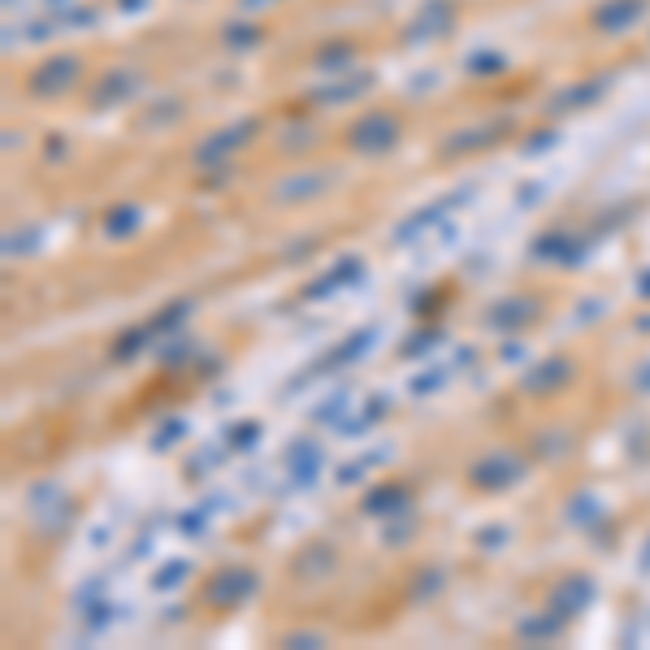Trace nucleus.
<instances>
[{
  "mask_svg": "<svg viewBox=\"0 0 650 650\" xmlns=\"http://www.w3.org/2000/svg\"><path fill=\"white\" fill-rule=\"evenodd\" d=\"M70 78H74V61H61L57 65V70H52V65H48V70L44 74H35V87H61V83H70Z\"/></svg>",
  "mask_w": 650,
  "mask_h": 650,
  "instance_id": "nucleus-7",
  "label": "nucleus"
},
{
  "mask_svg": "<svg viewBox=\"0 0 650 650\" xmlns=\"http://www.w3.org/2000/svg\"><path fill=\"white\" fill-rule=\"evenodd\" d=\"M252 590V577H247V572H226V581H217L213 585V598H239V594H247Z\"/></svg>",
  "mask_w": 650,
  "mask_h": 650,
  "instance_id": "nucleus-5",
  "label": "nucleus"
},
{
  "mask_svg": "<svg viewBox=\"0 0 650 650\" xmlns=\"http://www.w3.org/2000/svg\"><path fill=\"white\" fill-rule=\"evenodd\" d=\"M590 594H594V585L585 581V577H572L559 585V594H555V611L559 616H568V611H581L585 603H590Z\"/></svg>",
  "mask_w": 650,
  "mask_h": 650,
  "instance_id": "nucleus-2",
  "label": "nucleus"
},
{
  "mask_svg": "<svg viewBox=\"0 0 650 650\" xmlns=\"http://www.w3.org/2000/svg\"><path fill=\"white\" fill-rule=\"evenodd\" d=\"M178 572H182V564H169L161 577H156V585H178Z\"/></svg>",
  "mask_w": 650,
  "mask_h": 650,
  "instance_id": "nucleus-9",
  "label": "nucleus"
},
{
  "mask_svg": "<svg viewBox=\"0 0 650 650\" xmlns=\"http://www.w3.org/2000/svg\"><path fill=\"white\" fill-rule=\"evenodd\" d=\"M642 564H650V551H646V559H642Z\"/></svg>",
  "mask_w": 650,
  "mask_h": 650,
  "instance_id": "nucleus-10",
  "label": "nucleus"
},
{
  "mask_svg": "<svg viewBox=\"0 0 650 650\" xmlns=\"http://www.w3.org/2000/svg\"><path fill=\"white\" fill-rule=\"evenodd\" d=\"M512 477H516L512 460H486V464H477V473H473L477 486H507Z\"/></svg>",
  "mask_w": 650,
  "mask_h": 650,
  "instance_id": "nucleus-3",
  "label": "nucleus"
},
{
  "mask_svg": "<svg viewBox=\"0 0 650 650\" xmlns=\"http://www.w3.org/2000/svg\"><path fill=\"white\" fill-rule=\"evenodd\" d=\"M291 468L308 481L312 473H317V447H312V442H299V447L291 451Z\"/></svg>",
  "mask_w": 650,
  "mask_h": 650,
  "instance_id": "nucleus-6",
  "label": "nucleus"
},
{
  "mask_svg": "<svg viewBox=\"0 0 650 650\" xmlns=\"http://www.w3.org/2000/svg\"><path fill=\"white\" fill-rule=\"evenodd\" d=\"M529 312H533V304H516V308H499V312H494V321H499V325H503V330H507V325H516V321H525V317H529Z\"/></svg>",
  "mask_w": 650,
  "mask_h": 650,
  "instance_id": "nucleus-8",
  "label": "nucleus"
},
{
  "mask_svg": "<svg viewBox=\"0 0 650 650\" xmlns=\"http://www.w3.org/2000/svg\"><path fill=\"white\" fill-rule=\"evenodd\" d=\"M395 135H399V126L390 122L386 113H377V117H369V122L356 126L351 143H356V148H364V152H382V148H390V143H395Z\"/></svg>",
  "mask_w": 650,
  "mask_h": 650,
  "instance_id": "nucleus-1",
  "label": "nucleus"
},
{
  "mask_svg": "<svg viewBox=\"0 0 650 650\" xmlns=\"http://www.w3.org/2000/svg\"><path fill=\"white\" fill-rule=\"evenodd\" d=\"M637 13H642V0H616V5H607L598 13V22L611 26V31H620V26H629V18H637Z\"/></svg>",
  "mask_w": 650,
  "mask_h": 650,
  "instance_id": "nucleus-4",
  "label": "nucleus"
}]
</instances>
